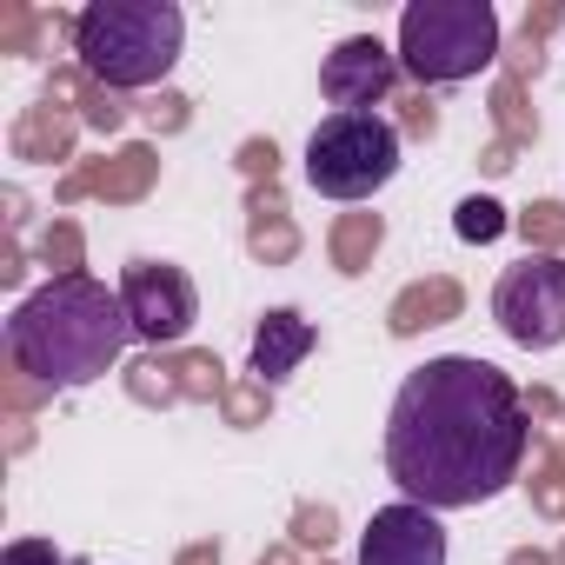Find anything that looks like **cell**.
<instances>
[{
    "mask_svg": "<svg viewBox=\"0 0 565 565\" xmlns=\"http://www.w3.org/2000/svg\"><path fill=\"white\" fill-rule=\"evenodd\" d=\"M525 399L512 373L472 353L426 360L399 380L386 413V472L426 512L499 499L525 466Z\"/></svg>",
    "mask_w": 565,
    "mask_h": 565,
    "instance_id": "6da1fadb",
    "label": "cell"
},
{
    "mask_svg": "<svg viewBox=\"0 0 565 565\" xmlns=\"http://www.w3.org/2000/svg\"><path fill=\"white\" fill-rule=\"evenodd\" d=\"M127 340H134V320L120 307V287H107L94 273L47 279L8 320V353L41 386H94L100 373H114Z\"/></svg>",
    "mask_w": 565,
    "mask_h": 565,
    "instance_id": "7a4b0ae2",
    "label": "cell"
},
{
    "mask_svg": "<svg viewBox=\"0 0 565 565\" xmlns=\"http://www.w3.org/2000/svg\"><path fill=\"white\" fill-rule=\"evenodd\" d=\"M180 47H186V21L173 0H94L74 21L81 67L114 94L160 87L180 67Z\"/></svg>",
    "mask_w": 565,
    "mask_h": 565,
    "instance_id": "3957f363",
    "label": "cell"
},
{
    "mask_svg": "<svg viewBox=\"0 0 565 565\" xmlns=\"http://www.w3.org/2000/svg\"><path fill=\"white\" fill-rule=\"evenodd\" d=\"M499 54V14L486 0H413L399 14V74L419 87H459Z\"/></svg>",
    "mask_w": 565,
    "mask_h": 565,
    "instance_id": "277c9868",
    "label": "cell"
},
{
    "mask_svg": "<svg viewBox=\"0 0 565 565\" xmlns=\"http://www.w3.org/2000/svg\"><path fill=\"white\" fill-rule=\"evenodd\" d=\"M399 173V127L386 114H327L307 140V186L327 200H373Z\"/></svg>",
    "mask_w": 565,
    "mask_h": 565,
    "instance_id": "5b68a950",
    "label": "cell"
},
{
    "mask_svg": "<svg viewBox=\"0 0 565 565\" xmlns=\"http://www.w3.org/2000/svg\"><path fill=\"white\" fill-rule=\"evenodd\" d=\"M492 320L525 353L565 347V253H525L519 266H505L492 287Z\"/></svg>",
    "mask_w": 565,
    "mask_h": 565,
    "instance_id": "8992f818",
    "label": "cell"
},
{
    "mask_svg": "<svg viewBox=\"0 0 565 565\" xmlns=\"http://www.w3.org/2000/svg\"><path fill=\"white\" fill-rule=\"evenodd\" d=\"M120 307L134 320V340H147V347H173L200 320V294H193L186 266H173V259H127L120 266Z\"/></svg>",
    "mask_w": 565,
    "mask_h": 565,
    "instance_id": "52a82bcc",
    "label": "cell"
},
{
    "mask_svg": "<svg viewBox=\"0 0 565 565\" xmlns=\"http://www.w3.org/2000/svg\"><path fill=\"white\" fill-rule=\"evenodd\" d=\"M399 81V47H386L380 34H347L327 61H320V94L340 114H373Z\"/></svg>",
    "mask_w": 565,
    "mask_h": 565,
    "instance_id": "ba28073f",
    "label": "cell"
},
{
    "mask_svg": "<svg viewBox=\"0 0 565 565\" xmlns=\"http://www.w3.org/2000/svg\"><path fill=\"white\" fill-rule=\"evenodd\" d=\"M360 565H446V525L439 512L399 499V505H380L360 532Z\"/></svg>",
    "mask_w": 565,
    "mask_h": 565,
    "instance_id": "9c48e42d",
    "label": "cell"
},
{
    "mask_svg": "<svg viewBox=\"0 0 565 565\" xmlns=\"http://www.w3.org/2000/svg\"><path fill=\"white\" fill-rule=\"evenodd\" d=\"M313 320L307 313H294V307H273L259 327H253V373L266 380V386H279V380H294L300 373V360L313 353Z\"/></svg>",
    "mask_w": 565,
    "mask_h": 565,
    "instance_id": "30bf717a",
    "label": "cell"
},
{
    "mask_svg": "<svg viewBox=\"0 0 565 565\" xmlns=\"http://www.w3.org/2000/svg\"><path fill=\"white\" fill-rule=\"evenodd\" d=\"M452 233H459L466 246H492V239L505 233V206H499V200H486V193H472V200H459Z\"/></svg>",
    "mask_w": 565,
    "mask_h": 565,
    "instance_id": "8fae6325",
    "label": "cell"
},
{
    "mask_svg": "<svg viewBox=\"0 0 565 565\" xmlns=\"http://www.w3.org/2000/svg\"><path fill=\"white\" fill-rule=\"evenodd\" d=\"M0 565H67V552L54 539H14L8 552H0Z\"/></svg>",
    "mask_w": 565,
    "mask_h": 565,
    "instance_id": "7c38bea8",
    "label": "cell"
}]
</instances>
